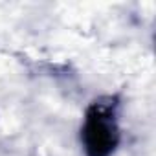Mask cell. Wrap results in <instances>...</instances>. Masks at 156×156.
<instances>
[{"instance_id": "cell-1", "label": "cell", "mask_w": 156, "mask_h": 156, "mask_svg": "<svg viewBox=\"0 0 156 156\" xmlns=\"http://www.w3.org/2000/svg\"><path fill=\"white\" fill-rule=\"evenodd\" d=\"M85 143L87 149L92 156H107L116 143V132H114V123L110 116L96 108L85 127Z\"/></svg>"}]
</instances>
